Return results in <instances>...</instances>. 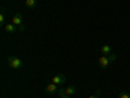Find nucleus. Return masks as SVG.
<instances>
[{"label": "nucleus", "mask_w": 130, "mask_h": 98, "mask_svg": "<svg viewBox=\"0 0 130 98\" xmlns=\"http://www.w3.org/2000/svg\"><path fill=\"white\" fill-rule=\"evenodd\" d=\"M7 64H8V67L13 68V69H20V68L24 67V62L21 60L20 58L12 56V55L7 58Z\"/></svg>", "instance_id": "f257e3e1"}, {"label": "nucleus", "mask_w": 130, "mask_h": 98, "mask_svg": "<svg viewBox=\"0 0 130 98\" xmlns=\"http://www.w3.org/2000/svg\"><path fill=\"white\" fill-rule=\"evenodd\" d=\"M65 81H67V77H65V75H62V73H57V75H55V76L51 79V82L56 84V85H59V86L64 85Z\"/></svg>", "instance_id": "f03ea898"}, {"label": "nucleus", "mask_w": 130, "mask_h": 98, "mask_svg": "<svg viewBox=\"0 0 130 98\" xmlns=\"http://www.w3.org/2000/svg\"><path fill=\"white\" fill-rule=\"evenodd\" d=\"M59 85H56V84H53V82H50L46 88H44V93L46 94H55V93H57L59 92Z\"/></svg>", "instance_id": "7ed1b4c3"}, {"label": "nucleus", "mask_w": 130, "mask_h": 98, "mask_svg": "<svg viewBox=\"0 0 130 98\" xmlns=\"http://www.w3.org/2000/svg\"><path fill=\"white\" fill-rule=\"evenodd\" d=\"M12 24H14L17 28H18V26H21V25L24 24V21H22V15H21L20 12H18V13H16V15L12 17Z\"/></svg>", "instance_id": "20e7f679"}, {"label": "nucleus", "mask_w": 130, "mask_h": 98, "mask_svg": "<svg viewBox=\"0 0 130 98\" xmlns=\"http://www.w3.org/2000/svg\"><path fill=\"white\" fill-rule=\"evenodd\" d=\"M109 63H111L109 59H108V56H105V55H102V58L99 59V62H98L100 68H107L108 65H109Z\"/></svg>", "instance_id": "39448f33"}, {"label": "nucleus", "mask_w": 130, "mask_h": 98, "mask_svg": "<svg viewBox=\"0 0 130 98\" xmlns=\"http://www.w3.org/2000/svg\"><path fill=\"white\" fill-rule=\"evenodd\" d=\"M4 29H5L7 33H9V34H13V33H16V31L18 30V28H17L14 24H12V22H10V24H7V25L4 26Z\"/></svg>", "instance_id": "423d86ee"}, {"label": "nucleus", "mask_w": 130, "mask_h": 98, "mask_svg": "<svg viewBox=\"0 0 130 98\" xmlns=\"http://www.w3.org/2000/svg\"><path fill=\"white\" fill-rule=\"evenodd\" d=\"M100 51H102V55H105V56L109 55V54H112V48H111L109 45H103Z\"/></svg>", "instance_id": "0eeeda50"}, {"label": "nucleus", "mask_w": 130, "mask_h": 98, "mask_svg": "<svg viewBox=\"0 0 130 98\" xmlns=\"http://www.w3.org/2000/svg\"><path fill=\"white\" fill-rule=\"evenodd\" d=\"M25 4H26V7L30 8V9H35V8L38 7V2H37V0H26Z\"/></svg>", "instance_id": "6e6552de"}, {"label": "nucleus", "mask_w": 130, "mask_h": 98, "mask_svg": "<svg viewBox=\"0 0 130 98\" xmlns=\"http://www.w3.org/2000/svg\"><path fill=\"white\" fill-rule=\"evenodd\" d=\"M0 25L5 26L7 25V18H5V9H2V13H0Z\"/></svg>", "instance_id": "1a4fd4ad"}, {"label": "nucleus", "mask_w": 130, "mask_h": 98, "mask_svg": "<svg viewBox=\"0 0 130 98\" xmlns=\"http://www.w3.org/2000/svg\"><path fill=\"white\" fill-rule=\"evenodd\" d=\"M65 90H67V94H68V95H74L75 93H77V88H75L74 85H70L69 88H67Z\"/></svg>", "instance_id": "9d476101"}, {"label": "nucleus", "mask_w": 130, "mask_h": 98, "mask_svg": "<svg viewBox=\"0 0 130 98\" xmlns=\"http://www.w3.org/2000/svg\"><path fill=\"white\" fill-rule=\"evenodd\" d=\"M108 59H109V62H111V63H113V62H116L117 55H116V54H109V55H108Z\"/></svg>", "instance_id": "9b49d317"}, {"label": "nucleus", "mask_w": 130, "mask_h": 98, "mask_svg": "<svg viewBox=\"0 0 130 98\" xmlns=\"http://www.w3.org/2000/svg\"><path fill=\"white\" fill-rule=\"evenodd\" d=\"M100 94H102V92H99V90H96L94 94H91L89 98H100Z\"/></svg>", "instance_id": "f8f14e48"}, {"label": "nucleus", "mask_w": 130, "mask_h": 98, "mask_svg": "<svg viewBox=\"0 0 130 98\" xmlns=\"http://www.w3.org/2000/svg\"><path fill=\"white\" fill-rule=\"evenodd\" d=\"M57 94H59V97H62V95L67 94V90L62 89V88H60V89H59V92H57Z\"/></svg>", "instance_id": "ddd939ff"}, {"label": "nucleus", "mask_w": 130, "mask_h": 98, "mask_svg": "<svg viewBox=\"0 0 130 98\" xmlns=\"http://www.w3.org/2000/svg\"><path fill=\"white\" fill-rule=\"evenodd\" d=\"M118 98H130V94H127V93H120Z\"/></svg>", "instance_id": "4468645a"}, {"label": "nucleus", "mask_w": 130, "mask_h": 98, "mask_svg": "<svg viewBox=\"0 0 130 98\" xmlns=\"http://www.w3.org/2000/svg\"><path fill=\"white\" fill-rule=\"evenodd\" d=\"M25 28H26V26H25V24H22L21 26H18V30H20V31H24V30H25Z\"/></svg>", "instance_id": "2eb2a0df"}, {"label": "nucleus", "mask_w": 130, "mask_h": 98, "mask_svg": "<svg viewBox=\"0 0 130 98\" xmlns=\"http://www.w3.org/2000/svg\"><path fill=\"white\" fill-rule=\"evenodd\" d=\"M60 98H70V95H68V94H65V95H62V97H60Z\"/></svg>", "instance_id": "dca6fc26"}]
</instances>
